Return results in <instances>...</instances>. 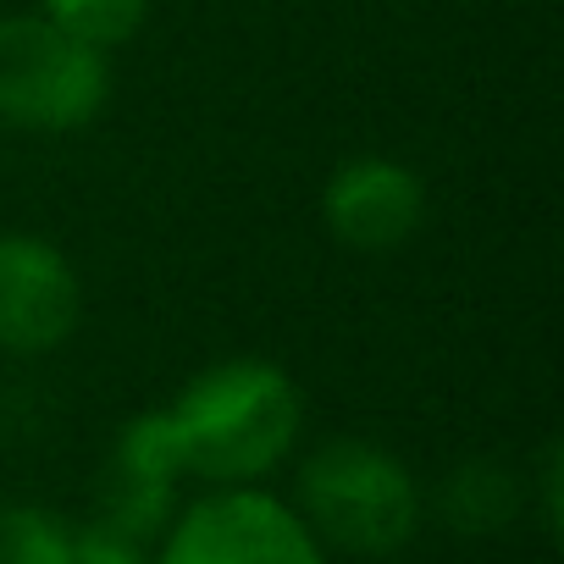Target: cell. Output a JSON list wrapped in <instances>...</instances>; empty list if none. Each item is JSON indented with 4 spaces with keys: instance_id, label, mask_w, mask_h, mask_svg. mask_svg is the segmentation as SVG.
<instances>
[{
    "instance_id": "cell-1",
    "label": "cell",
    "mask_w": 564,
    "mask_h": 564,
    "mask_svg": "<svg viewBox=\"0 0 564 564\" xmlns=\"http://www.w3.org/2000/svg\"><path fill=\"white\" fill-rule=\"evenodd\" d=\"M166 415L188 481L205 487H265L305 437V393L265 355H227L194 371Z\"/></svg>"
},
{
    "instance_id": "cell-2",
    "label": "cell",
    "mask_w": 564,
    "mask_h": 564,
    "mask_svg": "<svg viewBox=\"0 0 564 564\" xmlns=\"http://www.w3.org/2000/svg\"><path fill=\"white\" fill-rule=\"evenodd\" d=\"M300 520L327 553L393 558L421 536L426 487L377 437H327L300 459L294 498Z\"/></svg>"
},
{
    "instance_id": "cell-3",
    "label": "cell",
    "mask_w": 564,
    "mask_h": 564,
    "mask_svg": "<svg viewBox=\"0 0 564 564\" xmlns=\"http://www.w3.org/2000/svg\"><path fill=\"white\" fill-rule=\"evenodd\" d=\"M111 56L40 12H0V122L18 133H84L111 106Z\"/></svg>"
},
{
    "instance_id": "cell-4",
    "label": "cell",
    "mask_w": 564,
    "mask_h": 564,
    "mask_svg": "<svg viewBox=\"0 0 564 564\" xmlns=\"http://www.w3.org/2000/svg\"><path fill=\"white\" fill-rule=\"evenodd\" d=\"M155 564H333V553L282 492L205 487L155 536Z\"/></svg>"
},
{
    "instance_id": "cell-5",
    "label": "cell",
    "mask_w": 564,
    "mask_h": 564,
    "mask_svg": "<svg viewBox=\"0 0 564 564\" xmlns=\"http://www.w3.org/2000/svg\"><path fill=\"white\" fill-rule=\"evenodd\" d=\"M84 327V276L40 232H0V355L45 360Z\"/></svg>"
},
{
    "instance_id": "cell-6",
    "label": "cell",
    "mask_w": 564,
    "mask_h": 564,
    "mask_svg": "<svg viewBox=\"0 0 564 564\" xmlns=\"http://www.w3.org/2000/svg\"><path fill=\"white\" fill-rule=\"evenodd\" d=\"M432 194L426 177L399 161V155H355L338 161L327 188H322V221L344 249L360 254H388L404 249L426 227Z\"/></svg>"
},
{
    "instance_id": "cell-7",
    "label": "cell",
    "mask_w": 564,
    "mask_h": 564,
    "mask_svg": "<svg viewBox=\"0 0 564 564\" xmlns=\"http://www.w3.org/2000/svg\"><path fill=\"white\" fill-rule=\"evenodd\" d=\"M514 509H525V481L498 459H465L437 487V514L459 536H492L514 520Z\"/></svg>"
},
{
    "instance_id": "cell-8",
    "label": "cell",
    "mask_w": 564,
    "mask_h": 564,
    "mask_svg": "<svg viewBox=\"0 0 564 564\" xmlns=\"http://www.w3.org/2000/svg\"><path fill=\"white\" fill-rule=\"evenodd\" d=\"M106 470H111V476H128V481L172 487V492H177V481H188V470H183V448H177V432H172L166 404L139 410V415L117 432V443H111V465H106Z\"/></svg>"
},
{
    "instance_id": "cell-9",
    "label": "cell",
    "mask_w": 564,
    "mask_h": 564,
    "mask_svg": "<svg viewBox=\"0 0 564 564\" xmlns=\"http://www.w3.org/2000/svg\"><path fill=\"white\" fill-rule=\"evenodd\" d=\"M40 18H51L73 40L117 56L122 45L139 40V29L150 18V0H40Z\"/></svg>"
},
{
    "instance_id": "cell-10",
    "label": "cell",
    "mask_w": 564,
    "mask_h": 564,
    "mask_svg": "<svg viewBox=\"0 0 564 564\" xmlns=\"http://www.w3.org/2000/svg\"><path fill=\"white\" fill-rule=\"evenodd\" d=\"M73 520L51 503H0V564H67Z\"/></svg>"
},
{
    "instance_id": "cell-11",
    "label": "cell",
    "mask_w": 564,
    "mask_h": 564,
    "mask_svg": "<svg viewBox=\"0 0 564 564\" xmlns=\"http://www.w3.org/2000/svg\"><path fill=\"white\" fill-rule=\"evenodd\" d=\"M67 564H155V547L106 525V520H89V525H73V553Z\"/></svg>"
},
{
    "instance_id": "cell-12",
    "label": "cell",
    "mask_w": 564,
    "mask_h": 564,
    "mask_svg": "<svg viewBox=\"0 0 564 564\" xmlns=\"http://www.w3.org/2000/svg\"><path fill=\"white\" fill-rule=\"evenodd\" d=\"M558 481H564L558 443H547V448H542V459H536V509H542V525H547V536L558 531Z\"/></svg>"
}]
</instances>
